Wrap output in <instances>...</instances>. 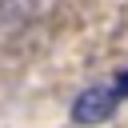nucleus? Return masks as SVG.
<instances>
[{
  "label": "nucleus",
  "mask_w": 128,
  "mask_h": 128,
  "mask_svg": "<svg viewBox=\"0 0 128 128\" xmlns=\"http://www.w3.org/2000/svg\"><path fill=\"white\" fill-rule=\"evenodd\" d=\"M116 92L112 88H104V84H92V88H84L76 100H72V120L76 124H84V128H92V124H104V120H112L116 116Z\"/></svg>",
  "instance_id": "1"
},
{
  "label": "nucleus",
  "mask_w": 128,
  "mask_h": 128,
  "mask_svg": "<svg viewBox=\"0 0 128 128\" xmlns=\"http://www.w3.org/2000/svg\"><path fill=\"white\" fill-rule=\"evenodd\" d=\"M112 92H116V100H128V68L116 72V88H112Z\"/></svg>",
  "instance_id": "2"
}]
</instances>
